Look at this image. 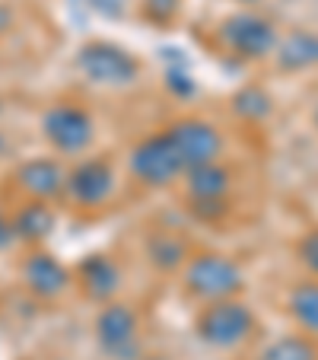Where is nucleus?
Returning <instances> with one entry per match:
<instances>
[{"instance_id": "423d86ee", "label": "nucleus", "mask_w": 318, "mask_h": 360, "mask_svg": "<svg viewBox=\"0 0 318 360\" xmlns=\"http://www.w3.org/2000/svg\"><path fill=\"white\" fill-rule=\"evenodd\" d=\"M128 166H131V176H134L137 182L150 185V188H166V185H172L178 176H185V166H182V160H178V153L166 131L137 143V147L131 150Z\"/></svg>"}, {"instance_id": "4be33fe9", "label": "nucleus", "mask_w": 318, "mask_h": 360, "mask_svg": "<svg viewBox=\"0 0 318 360\" xmlns=\"http://www.w3.org/2000/svg\"><path fill=\"white\" fill-rule=\"evenodd\" d=\"M166 86H169L172 93L185 96V99H188V96H194V89H197L194 80H191L185 70H166Z\"/></svg>"}, {"instance_id": "9d476101", "label": "nucleus", "mask_w": 318, "mask_h": 360, "mask_svg": "<svg viewBox=\"0 0 318 360\" xmlns=\"http://www.w3.org/2000/svg\"><path fill=\"white\" fill-rule=\"evenodd\" d=\"M22 281L41 300H55L70 287V271L51 252H32L22 265Z\"/></svg>"}, {"instance_id": "aec40b11", "label": "nucleus", "mask_w": 318, "mask_h": 360, "mask_svg": "<svg viewBox=\"0 0 318 360\" xmlns=\"http://www.w3.org/2000/svg\"><path fill=\"white\" fill-rule=\"evenodd\" d=\"M178 7H182V0H143V16H147L150 22L166 26V22L175 20Z\"/></svg>"}, {"instance_id": "ddd939ff", "label": "nucleus", "mask_w": 318, "mask_h": 360, "mask_svg": "<svg viewBox=\"0 0 318 360\" xmlns=\"http://www.w3.org/2000/svg\"><path fill=\"white\" fill-rule=\"evenodd\" d=\"M185 182H188L191 201H223L226 191L232 188V176L223 163H204L194 169H185Z\"/></svg>"}, {"instance_id": "2eb2a0df", "label": "nucleus", "mask_w": 318, "mask_h": 360, "mask_svg": "<svg viewBox=\"0 0 318 360\" xmlns=\"http://www.w3.org/2000/svg\"><path fill=\"white\" fill-rule=\"evenodd\" d=\"M147 255L159 271H175V268L188 265V245L175 233H156V236H150Z\"/></svg>"}, {"instance_id": "b1692460", "label": "nucleus", "mask_w": 318, "mask_h": 360, "mask_svg": "<svg viewBox=\"0 0 318 360\" xmlns=\"http://www.w3.org/2000/svg\"><path fill=\"white\" fill-rule=\"evenodd\" d=\"M13 236H16V233H13V224H7V220L0 217V249L13 243Z\"/></svg>"}, {"instance_id": "39448f33", "label": "nucleus", "mask_w": 318, "mask_h": 360, "mask_svg": "<svg viewBox=\"0 0 318 360\" xmlns=\"http://www.w3.org/2000/svg\"><path fill=\"white\" fill-rule=\"evenodd\" d=\"M41 134L58 153H83L95 137V122L86 109L74 105V102H58L41 115Z\"/></svg>"}, {"instance_id": "f257e3e1", "label": "nucleus", "mask_w": 318, "mask_h": 360, "mask_svg": "<svg viewBox=\"0 0 318 360\" xmlns=\"http://www.w3.org/2000/svg\"><path fill=\"white\" fill-rule=\"evenodd\" d=\"M245 274L226 255L217 252H204L194 255L185 265V290L191 297L204 300V303H220V300H236V293L242 290Z\"/></svg>"}, {"instance_id": "5701e85b", "label": "nucleus", "mask_w": 318, "mask_h": 360, "mask_svg": "<svg viewBox=\"0 0 318 360\" xmlns=\"http://www.w3.org/2000/svg\"><path fill=\"white\" fill-rule=\"evenodd\" d=\"M299 259H303V265L309 268V271L318 274V230L309 233V236L299 243Z\"/></svg>"}, {"instance_id": "4468645a", "label": "nucleus", "mask_w": 318, "mask_h": 360, "mask_svg": "<svg viewBox=\"0 0 318 360\" xmlns=\"http://www.w3.org/2000/svg\"><path fill=\"white\" fill-rule=\"evenodd\" d=\"M277 64L284 70H303L318 64V35L293 32L284 41H277Z\"/></svg>"}, {"instance_id": "dca6fc26", "label": "nucleus", "mask_w": 318, "mask_h": 360, "mask_svg": "<svg viewBox=\"0 0 318 360\" xmlns=\"http://www.w3.org/2000/svg\"><path fill=\"white\" fill-rule=\"evenodd\" d=\"M286 309L305 332L318 335V281H303L293 287L286 297Z\"/></svg>"}, {"instance_id": "f3484780", "label": "nucleus", "mask_w": 318, "mask_h": 360, "mask_svg": "<svg viewBox=\"0 0 318 360\" xmlns=\"http://www.w3.org/2000/svg\"><path fill=\"white\" fill-rule=\"evenodd\" d=\"M51 230H55V211H51L45 201L26 204V207L16 214V220H13V233L16 236H22V239H29V243L45 239Z\"/></svg>"}, {"instance_id": "a878e982", "label": "nucleus", "mask_w": 318, "mask_h": 360, "mask_svg": "<svg viewBox=\"0 0 318 360\" xmlns=\"http://www.w3.org/2000/svg\"><path fill=\"white\" fill-rule=\"evenodd\" d=\"M147 360H166V357H147Z\"/></svg>"}, {"instance_id": "7ed1b4c3", "label": "nucleus", "mask_w": 318, "mask_h": 360, "mask_svg": "<svg viewBox=\"0 0 318 360\" xmlns=\"http://www.w3.org/2000/svg\"><path fill=\"white\" fill-rule=\"evenodd\" d=\"M220 41L230 48L232 55L245 58V61H261V58L277 51V29L267 16L251 13V10H236L220 22Z\"/></svg>"}, {"instance_id": "412c9836", "label": "nucleus", "mask_w": 318, "mask_h": 360, "mask_svg": "<svg viewBox=\"0 0 318 360\" xmlns=\"http://www.w3.org/2000/svg\"><path fill=\"white\" fill-rule=\"evenodd\" d=\"M80 4H86L102 20H121L124 10H128V0H80Z\"/></svg>"}, {"instance_id": "a211bd4d", "label": "nucleus", "mask_w": 318, "mask_h": 360, "mask_svg": "<svg viewBox=\"0 0 318 360\" xmlns=\"http://www.w3.org/2000/svg\"><path fill=\"white\" fill-rule=\"evenodd\" d=\"M261 360H318V351L303 335H286V338H277L274 345L264 347Z\"/></svg>"}, {"instance_id": "1a4fd4ad", "label": "nucleus", "mask_w": 318, "mask_h": 360, "mask_svg": "<svg viewBox=\"0 0 318 360\" xmlns=\"http://www.w3.org/2000/svg\"><path fill=\"white\" fill-rule=\"evenodd\" d=\"M115 166L109 160L93 157V160H83L77 163L74 169L67 172V182H64V191L70 195V201L80 204V207H102L115 195Z\"/></svg>"}, {"instance_id": "6ab92c4d", "label": "nucleus", "mask_w": 318, "mask_h": 360, "mask_svg": "<svg viewBox=\"0 0 318 360\" xmlns=\"http://www.w3.org/2000/svg\"><path fill=\"white\" fill-rule=\"evenodd\" d=\"M232 105H236L239 115L251 118V122H264V118L271 115V96L264 93V89H258V86H245L242 93H236Z\"/></svg>"}, {"instance_id": "0eeeda50", "label": "nucleus", "mask_w": 318, "mask_h": 360, "mask_svg": "<svg viewBox=\"0 0 318 360\" xmlns=\"http://www.w3.org/2000/svg\"><path fill=\"white\" fill-rule=\"evenodd\" d=\"M140 322L128 303H105L95 319V341L112 360H140Z\"/></svg>"}, {"instance_id": "f03ea898", "label": "nucleus", "mask_w": 318, "mask_h": 360, "mask_svg": "<svg viewBox=\"0 0 318 360\" xmlns=\"http://www.w3.org/2000/svg\"><path fill=\"white\" fill-rule=\"evenodd\" d=\"M77 68L95 86H131L140 77V61L115 41H86L77 51Z\"/></svg>"}, {"instance_id": "20e7f679", "label": "nucleus", "mask_w": 318, "mask_h": 360, "mask_svg": "<svg viewBox=\"0 0 318 360\" xmlns=\"http://www.w3.org/2000/svg\"><path fill=\"white\" fill-rule=\"evenodd\" d=\"M255 332V313L242 300H220V303H207V309L197 319V335L207 341L210 347H239L242 341L251 338Z\"/></svg>"}, {"instance_id": "f8f14e48", "label": "nucleus", "mask_w": 318, "mask_h": 360, "mask_svg": "<svg viewBox=\"0 0 318 360\" xmlns=\"http://www.w3.org/2000/svg\"><path fill=\"white\" fill-rule=\"evenodd\" d=\"M77 278H80V287L89 300H112L121 287V268L109 259V255H86L77 268Z\"/></svg>"}, {"instance_id": "6e6552de", "label": "nucleus", "mask_w": 318, "mask_h": 360, "mask_svg": "<svg viewBox=\"0 0 318 360\" xmlns=\"http://www.w3.org/2000/svg\"><path fill=\"white\" fill-rule=\"evenodd\" d=\"M166 134H169L185 169H194V166H204V163H217L220 153H223L220 131L210 122H204V118H178Z\"/></svg>"}, {"instance_id": "9b49d317", "label": "nucleus", "mask_w": 318, "mask_h": 360, "mask_svg": "<svg viewBox=\"0 0 318 360\" xmlns=\"http://www.w3.org/2000/svg\"><path fill=\"white\" fill-rule=\"evenodd\" d=\"M67 182V172L58 160H29L16 169V185L26 191L32 201H48V198H58L64 191Z\"/></svg>"}, {"instance_id": "393cba45", "label": "nucleus", "mask_w": 318, "mask_h": 360, "mask_svg": "<svg viewBox=\"0 0 318 360\" xmlns=\"http://www.w3.org/2000/svg\"><path fill=\"white\" fill-rule=\"evenodd\" d=\"M315 128H318V109H315Z\"/></svg>"}]
</instances>
